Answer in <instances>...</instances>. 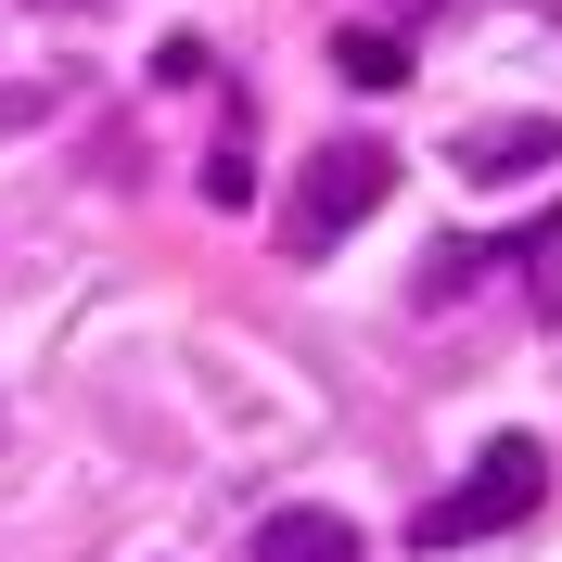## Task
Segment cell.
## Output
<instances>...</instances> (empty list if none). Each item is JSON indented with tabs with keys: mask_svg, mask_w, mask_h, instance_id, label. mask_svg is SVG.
Wrapping results in <instances>:
<instances>
[{
	"mask_svg": "<svg viewBox=\"0 0 562 562\" xmlns=\"http://www.w3.org/2000/svg\"><path fill=\"white\" fill-rule=\"evenodd\" d=\"M537 498H550V448H537V435H486V448H473V473H460L448 498H422L409 550H473V537H512Z\"/></svg>",
	"mask_w": 562,
	"mask_h": 562,
	"instance_id": "1",
	"label": "cell"
},
{
	"mask_svg": "<svg viewBox=\"0 0 562 562\" xmlns=\"http://www.w3.org/2000/svg\"><path fill=\"white\" fill-rule=\"evenodd\" d=\"M384 192H396V154H384V140H319L307 167H294V192H281V244H294V256H333Z\"/></svg>",
	"mask_w": 562,
	"mask_h": 562,
	"instance_id": "2",
	"label": "cell"
},
{
	"mask_svg": "<svg viewBox=\"0 0 562 562\" xmlns=\"http://www.w3.org/2000/svg\"><path fill=\"white\" fill-rule=\"evenodd\" d=\"M448 154H460V179H550L562 167V128L550 115H486V128H460Z\"/></svg>",
	"mask_w": 562,
	"mask_h": 562,
	"instance_id": "3",
	"label": "cell"
},
{
	"mask_svg": "<svg viewBox=\"0 0 562 562\" xmlns=\"http://www.w3.org/2000/svg\"><path fill=\"white\" fill-rule=\"evenodd\" d=\"M256 562H358V525L346 512H269L256 525Z\"/></svg>",
	"mask_w": 562,
	"mask_h": 562,
	"instance_id": "4",
	"label": "cell"
},
{
	"mask_svg": "<svg viewBox=\"0 0 562 562\" xmlns=\"http://www.w3.org/2000/svg\"><path fill=\"white\" fill-rule=\"evenodd\" d=\"M333 77H346V90H409V38L396 26H346L333 38Z\"/></svg>",
	"mask_w": 562,
	"mask_h": 562,
	"instance_id": "5",
	"label": "cell"
},
{
	"mask_svg": "<svg viewBox=\"0 0 562 562\" xmlns=\"http://www.w3.org/2000/svg\"><path fill=\"white\" fill-rule=\"evenodd\" d=\"M205 205H256V154H244V140L205 154Z\"/></svg>",
	"mask_w": 562,
	"mask_h": 562,
	"instance_id": "6",
	"label": "cell"
},
{
	"mask_svg": "<svg viewBox=\"0 0 562 562\" xmlns=\"http://www.w3.org/2000/svg\"><path fill=\"white\" fill-rule=\"evenodd\" d=\"M396 13H435V0H396Z\"/></svg>",
	"mask_w": 562,
	"mask_h": 562,
	"instance_id": "7",
	"label": "cell"
}]
</instances>
